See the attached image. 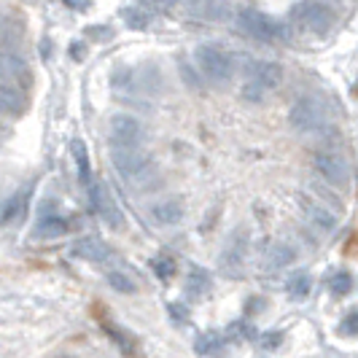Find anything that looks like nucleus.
<instances>
[{"label": "nucleus", "instance_id": "10", "mask_svg": "<svg viewBox=\"0 0 358 358\" xmlns=\"http://www.w3.org/2000/svg\"><path fill=\"white\" fill-rule=\"evenodd\" d=\"M299 205H302V210L310 215V221H313L318 229H323V232H334V229H337V215L331 213V210H326L323 205H318L315 199L299 194Z\"/></svg>", "mask_w": 358, "mask_h": 358}, {"label": "nucleus", "instance_id": "17", "mask_svg": "<svg viewBox=\"0 0 358 358\" xmlns=\"http://www.w3.org/2000/svg\"><path fill=\"white\" fill-rule=\"evenodd\" d=\"M71 151H73V159H76V167H78V178H81V183L87 186V183L92 180L90 151H87L84 141H73V143H71Z\"/></svg>", "mask_w": 358, "mask_h": 358}, {"label": "nucleus", "instance_id": "20", "mask_svg": "<svg viewBox=\"0 0 358 358\" xmlns=\"http://www.w3.org/2000/svg\"><path fill=\"white\" fill-rule=\"evenodd\" d=\"M234 11V0H205V14L213 22H227Z\"/></svg>", "mask_w": 358, "mask_h": 358}, {"label": "nucleus", "instance_id": "3", "mask_svg": "<svg viewBox=\"0 0 358 358\" xmlns=\"http://www.w3.org/2000/svg\"><path fill=\"white\" fill-rule=\"evenodd\" d=\"M110 162L119 170V176L132 183L148 178L151 173V157L141 145H110Z\"/></svg>", "mask_w": 358, "mask_h": 358}, {"label": "nucleus", "instance_id": "16", "mask_svg": "<svg viewBox=\"0 0 358 358\" xmlns=\"http://www.w3.org/2000/svg\"><path fill=\"white\" fill-rule=\"evenodd\" d=\"M0 76L6 81H22V76H27V62L14 54H0Z\"/></svg>", "mask_w": 358, "mask_h": 358}, {"label": "nucleus", "instance_id": "23", "mask_svg": "<svg viewBox=\"0 0 358 358\" xmlns=\"http://www.w3.org/2000/svg\"><path fill=\"white\" fill-rule=\"evenodd\" d=\"M108 283L116 288L119 294H135V280L127 278L124 272H108Z\"/></svg>", "mask_w": 358, "mask_h": 358}, {"label": "nucleus", "instance_id": "24", "mask_svg": "<svg viewBox=\"0 0 358 358\" xmlns=\"http://www.w3.org/2000/svg\"><path fill=\"white\" fill-rule=\"evenodd\" d=\"M221 345H224V340H221L218 334H205V337H199L197 340V350L199 353H205V356H213V353L221 350Z\"/></svg>", "mask_w": 358, "mask_h": 358}, {"label": "nucleus", "instance_id": "4", "mask_svg": "<svg viewBox=\"0 0 358 358\" xmlns=\"http://www.w3.org/2000/svg\"><path fill=\"white\" fill-rule=\"evenodd\" d=\"M90 202H92V210L100 215L108 227L122 229L124 215H122V210H119V205L113 202V197H110V192H108L106 183H100V180H90Z\"/></svg>", "mask_w": 358, "mask_h": 358}, {"label": "nucleus", "instance_id": "21", "mask_svg": "<svg viewBox=\"0 0 358 358\" xmlns=\"http://www.w3.org/2000/svg\"><path fill=\"white\" fill-rule=\"evenodd\" d=\"M310 286H313V280H310V275H305V272H296L294 278H288V296L291 299H305L307 294H310Z\"/></svg>", "mask_w": 358, "mask_h": 358}, {"label": "nucleus", "instance_id": "9", "mask_svg": "<svg viewBox=\"0 0 358 358\" xmlns=\"http://www.w3.org/2000/svg\"><path fill=\"white\" fill-rule=\"evenodd\" d=\"M259 87H264V92H275L280 84H283V78H286V71H283V65L280 62H253L251 65V76Z\"/></svg>", "mask_w": 358, "mask_h": 358}, {"label": "nucleus", "instance_id": "18", "mask_svg": "<svg viewBox=\"0 0 358 358\" xmlns=\"http://www.w3.org/2000/svg\"><path fill=\"white\" fill-rule=\"evenodd\" d=\"M24 205H27V192H24V194L17 192L14 197L0 208V224H11V221H17L19 215L24 213Z\"/></svg>", "mask_w": 358, "mask_h": 358}, {"label": "nucleus", "instance_id": "11", "mask_svg": "<svg viewBox=\"0 0 358 358\" xmlns=\"http://www.w3.org/2000/svg\"><path fill=\"white\" fill-rule=\"evenodd\" d=\"M68 232V221L62 218V215L52 213V210H46V213H41L36 224V237L38 240H52V237H59V234Z\"/></svg>", "mask_w": 358, "mask_h": 358}, {"label": "nucleus", "instance_id": "25", "mask_svg": "<svg viewBox=\"0 0 358 358\" xmlns=\"http://www.w3.org/2000/svg\"><path fill=\"white\" fill-rule=\"evenodd\" d=\"M208 286H210L208 272H202V269H192V278H189V288H192V294H202V291H208Z\"/></svg>", "mask_w": 358, "mask_h": 358}, {"label": "nucleus", "instance_id": "28", "mask_svg": "<svg viewBox=\"0 0 358 358\" xmlns=\"http://www.w3.org/2000/svg\"><path fill=\"white\" fill-rule=\"evenodd\" d=\"M154 272H157L159 278H170V275L176 272V264H173L170 259H157V262H154Z\"/></svg>", "mask_w": 358, "mask_h": 358}, {"label": "nucleus", "instance_id": "6", "mask_svg": "<svg viewBox=\"0 0 358 358\" xmlns=\"http://www.w3.org/2000/svg\"><path fill=\"white\" fill-rule=\"evenodd\" d=\"M143 124L135 119V116H127V113H116L110 116L108 122V138L110 145H141L143 143Z\"/></svg>", "mask_w": 358, "mask_h": 358}, {"label": "nucleus", "instance_id": "13", "mask_svg": "<svg viewBox=\"0 0 358 358\" xmlns=\"http://www.w3.org/2000/svg\"><path fill=\"white\" fill-rule=\"evenodd\" d=\"M73 253L78 259H87V262H106L108 256H110V248H108L103 240H97V237H87V240L76 243Z\"/></svg>", "mask_w": 358, "mask_h": 358}, {"label": "nucleus", "instance_id": "8", "mask_svg": "<svg viewBox=\"0 0 358 358\" xmlns=\"http://www.w3.org/2000/svg\"><path fill=\"white\" fill-rule=\"evenodd\" d=\"M296 17H299V22L305 24L310 33H326L331 27V22H334L331 8H326L323 3H310V0L296 8Z\"/></svg>", "mask_w": 358, "mask_h": 358}, {"label": "nucleus", "instance_id": "2", "mask_svg": "<svg viewBox=\"0 0 358 358\" xmlns=\"http://www.w3.org/2000/svg\"><path fill=\"white\" fill-rule=\"evenodd\" d=\"M288 122L296 132L315 135L329 127V110L318 97H299L288 110Z\"/></svg>", "mask_w": 358, "mask_h": 358}, {"label": "nucleus", "instance_id": "19", "mask_svg": "<svg viewBox=\"0 0 358 358\" xmlns=\"http://www.w3.org/2000/svg\"><path fill=\"white\" fill-rule=\"evenodd\" d=\"M245 243H248V237L243 232H237L232 237V243H229V248H227V253L221 256V264L224 267H237L240 262H243V253H245Z\"/></svg>", "mask_w": 358, "mask_h": 358}, {"label": "nucleus", "instance_id": "12", "mask_svg": "<svg viewBox=\"0 0 358 358\" xmlns=\"http://www.w3.org/2000/svg\"><path fill=\"white\" fill-rule=\"evenodd\" d=\"M294 259H296V251H294L288 243H278V245H272V248L264 253V262H262V267L269 269V272H275V269L288 267Z\"/></svg>", "mask_w": 358, "mask_h": 358}, {"label": "nucleus", "instance_id": "1", "mask_svg": "<svg viewBox=\"0 0 358 358\" xmlns=\"http://www.w3.org/2000/svg\"><path fill=\"white\" fill-rule=\"evenodd\" d=\"M194 59H197L199 73L210 81V84H227L234 73V59L232 54H227L224 49H218L213 43H202L194 49Z\"/></svg>", "mask_w": 358, "mask_h": 358}, {"label": "nucleus", "instance_id": "22", "mask_svg": "<svg viewBox=\"0 0 358 358\" xmlns=\"http://www.w3.org/2000/svg\"><path fill=\"white\" fill-rule=\"evenodd\" d=\"M240 94H243V100H248V103H262V100L267 97L264 87H259L253 78H245V81H243V90H240Z\"/></svg>", "mask_w": 358, "mask_h": 358}, {"label": "nucleus", "instance_id": "15", "mask_svg": "<svg viewBox=\"0 0 358 358\" xmlns=\"http://www.w3.org/2000/svg\"><path fill=\"white\" fill-rule=\"evenodd\" d=\"M0 113H6V116H22L24 113V97L11 84H0Z\"/></svg>", "mask_w": 358, "mask_h": 358}, {"label": "nucleus", "instance_id": "5", "mask_svg": "<svg viewBox=\"0 0 358 358\" xmlns=\"http://www.w3.org/2000/svg\"><path fill=\"white\" fill-rule=\"evenodd\" d=\"M237 27L245 33V36L256 38V41H278V38L283 36L280 33V27H278V22H272L267 19L264 14H259V11H251V8H243L240 14H237Z\"/></svg>", "mask_w": 358, "mask_h": 358}, {"label": "nucleus", "instance_id": "29", "mask_svg": "<svg viewBox=\"0 0 358 358\" xmlns=\"http://www.w3.org/2000/svg\"><path fill=\"white\" fill-rule=\"evenodd\" d=\"M68 6H73V8H87L90 6V0H65Z\"/></svg>", "mask_w": 358, "mask_h": 358}, {"label": "nucleus", "instance_id": "27", "mask_svg": "<svg viewBox=\"0 0 358 358\" xmlns=\"http://www.w3.org/2000/svg\"><path fill=\"white\" fill-rule=\"evenodd\" d=\"M340 334H358V307L353 313H348L340 323Z\"/></svg>", "mask_w": 358, "mask_h": 358}, {"label": "nucleus", "instance_id": "14", "mask_svg": "<svg viewBox=\"0 0 358 358\" xmlns=\"http://www.w3.org/2000/svg\"><path fill=\"white\" fill-rule=\"evenodd\" d=\"M151 215L162 227H173V224H178L180 218H183V205H180L178 199H164V202L151 208Z\"/></svg>", "mask_w": 358, "mask_h": 358}, {"label": "nucleus", "instance_id": "26", "mask_svg": "<svg viewBox=\"0 0 358 358\" xmlns=\"http://www.w3.org/2000/svg\"><path fill=\"white\" fill-rule=\"evenodd\" d=\"M353 288V278L348 275V272H337L334 278H331V291L337 294V296H342V294H348Z\"/></svg>", "mask_w": 358, "mask_h": 358}, {"label": "nucleus", "instance_id": "7", "mask_svg": "<svg viewBox=\"0 0 358 358\" xmlns=\"http://www.w3.org/2000/svg\"><path fill=\"white\" fill-rule=\"evenodd\" d=\"M315 170L321 173L323 180H329V183H334V186H345L348 180H350V164L348 159L337 154V151H318L315 154Z\"/></svg>", "mask_w": 358, "mask_h": 358}]
</instances>
